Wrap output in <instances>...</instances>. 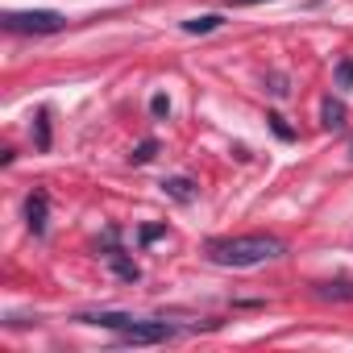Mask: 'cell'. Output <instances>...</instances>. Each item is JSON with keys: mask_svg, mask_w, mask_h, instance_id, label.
<instances>
[{"mask_svg": "<svg viewBox=\"0 0 353 353\" xmlns=\"http://www.w3.org/2000/svg\"><path fill=\"white\" fill-rule=\"evenodd\" d=\"M208 262L216 266H233V270H254L262 262H274L287 254V245L274 233H245V237H212L204 245Z\"/></svg>", "mask_w": 353, "mask_h": 353, "instance_id": "1", "label": "cell"}, {"mask_svg": "<svg viewBox=\"0 0 353 353\" xmlns=\"http://www.w3.org/2000/svg\"><path fill=\"white\" fill-rule=\"evenodd\" d=\"M0 26L9 34H59V30H67V17L54 9H30V13H5Z\"/></svg>", "mask_w": 353, "mask_h": 353, "instance_id": "2", "label": "cell"}, {"mask_svg": "<svg viewBox=\"0 0 353 353\" xmlns=\"http://www.w3.org/2000/svg\"><path fill=\"white\" fill-rule=\"evenodd\" d=\"M179 328L166 324V320H133L125 332H121V345H162V341H174Z\"/></svg>", "mask_w": 353, "mask_h": 353, "instance_id": "3", "label": "cell"}, {"mask_svg": "<svg viewBox=\"0 0 353 353\" xmlns=\"http://www.w3.org/2000/svg\"><path fill=\"white\" fill-rule=\"evenodd\" d=\"M46 208H50L46 192H34V196L26 200V225H30V233H34V237H42V233H46Z\"/></svg>", "mask_w": 353, "mask_h": 353, "instance_id": "4", "label": "cell"}, {"mask_svg": "<svg viewBox=\"0 0 353 353\" xmlns=\"http://www.w3.org/2000/svg\"><path fill=\"white\" fill-rule=\"evenodd\" d=\"M316 295H320V299H332V303H353V279H328V283H316Z\"/></svg>", "mask_w": 353, "mask_h": 353, "instance_id": "5", "label": "cell"}, {"mask_svg": "<svg viewBox=\"0 0 353 353\" xmlns=\"http://www.w3.org/2000/svg\"><path fill=\"white\" fill-rule=\"evenodd\" d=\"M345 117H349L345 100L324 96V104H320V125H324V129H345Z\"/></svg>", "mask_w": 353, "mask_h": 353, "instance_id": "6", "label": "cell"}, {"mask_svg": "<svg viewBox=\"0 0 353 353\" xmlns=\"http://www.w3.org/2000/svg\"><path fill=\"white\" fill-rule=\"evenodd\" d=\"M162 192H166L174 204H192V200H196V183L183 179V174H174V179H162Z\"/></svg>", "mask_w": 353, "mask_h": 353, "instance_id": "7", "label": "cell"}, {"mask_svg": "<svg viewBox=\"0 0 353 353\" xmlns=\"http://www.w3.org/2000/svg\"><path fill=\"white\" fill-rule=\"evenodd\" d=\"M108 266H112V270H117V279H125V283H137V279H141L137 262H129L121 250H108Z\"/></svg>", "mask_w": 353, "mask_h": 353, "instance_id": "8", "label": "cell"}, {"mask_svg": "<svg viewBox=\"0 0 353 353\" xmlns=\"http://www.w3.org/2000/svg\"><path fill=\"white\" fill-rule=\"evenodd\" d=\"M221 26H225V17H221V13H204V17L183 21V34H212V30H221Z\"/></svg>", "mask_w": 353, "mask_h": 353, "instance_id": "9", "label": "cell"}, {"mask_svg": "<svg viewBox=\"0 0 353 353\" xmlns=\"http://www.w3.org/2000/svg\"><path fill=\"white\" fill-rule=\"evenodd\" d=\"M34 145L46 154L50 150V112L46 108H38V117H34Z\"/></svg>", "mask_w": 353, "mask_h": 353, "instance_id": "10", "label": "cell"}, {"mask_svg": "<svg viewBox=\"0 0 353 353\" xmlns=\"http://www.w3.org/2000/svg\"><path fill=\"white\" fill-rule=\"evenodd\" d=\"M154 154H158V141H154V137H145V141H137V145H133L129 162H133V166H145V162H150Z\"/></svg>", "mask_w": 353, "mask_h": 353, "instance_id": "11", "label": "cell"}, {"mask_svg": "<svg viewBox=\"0 0 353 353\" xmlns=\"http://www.w3.org/2000/svg\"><path fill=\"white\" fill-rule=\"evenodd\" d=\"M266 121H270V129H274V137H279V141H295V129L287 125V117H283V112H266Z\"/></svg>", "mask_w": 353, "mask_h": 353, "instance_id": "12", "label": "cell"}, {"mask_svg": "<svg viewBox=\"0 0 353 353\" xmlns=\"http://www.w3.org/2000/svg\"><path fill=\"white\" fill-rule=\"evenodd\" d=\"M336 88H353V59L336 63Z\"/></svg>", "mask_w": 353, "mask_h": 353, "instance_id": "13", "label": "cell"}, {"mask_svg": "<svg viewBox=\"0 0 353 353\" xmlns=\"http://www.w3.org/2000/svg\"><path fill=\"white\" fill-rule=\"evenodd\" d=\"M150 112H154V117H170V100H166V96L158 92V96L150 100Z\"/></svg>", "mask_w": 353, "mask_h": 353, "instance_id": "14", "label": "cell"}, {"mask_svg": "<svg viewBox=\"0 0 353 353\" xmlns=\"http://www.w3.org/2000/svg\"><path fill=\"white\" fill-rule=\"evenodd\" d=\"M162 233H166V229H162V225H145V229H141V233H137V237H141V245H150V241H158V237H162Z\"/></svg>", "mask_w": 353, "mask_h": 353, "instance_id": "15", "label": "cell"}, {"mask_svg": "<svg viewBox=\"0 0 353 353\" xmlns=\"http://www.w3.org/2000/svg\"><path fill=\"white\" fill-rule=\"evenodd\" d=\"M270 92H274V96H287L291 88H287V79H283V75H270Z\"/></svg>", "mask_w": 353, "mask_h": 353, "instance_id": "16", "label": "cell"}, {"mask_svg": "<svg viewBox=\"0 0 353 353\" xmlns=\"http://www.w3.org/2000/svg\"><path fill=\"white\" fill-rule=\"evenodd\" d=\"M225 5H233V9H245V5H266V0H225Z\"/></svg>", "mask_w": 353, "mask_h": 353, "instance_id": "17", "label": "cell"}]
</instances>
